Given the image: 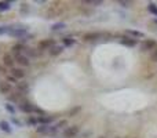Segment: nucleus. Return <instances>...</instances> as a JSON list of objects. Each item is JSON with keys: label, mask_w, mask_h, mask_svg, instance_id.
<instances>
[{"label": "nucleus", "mask_w": 157, "mask_h": 138, "mask_svg": "<svg viewBox=\"0 0 157 138\" xmlns=\"http://www.w3.org/2000/svg\"><path fill=\"white\" fill-rule=\"evenodd\" d=\"M3 64H4V66L6 68H15L14 66V64H15V58L13 57V55H10V54H4L3 55Z\"/></svg>", "instance_id": "1a4fd4ad"}, {"label": "nucleus", "mask_w": 157, "mask_h": 138, "mask_svg": "<svg viewBox=\"0 0 157 138\" xmlns=\"http://www.w3.org/2000/svg\"><path fill=\"white\" fill-rule=\"evenodd\" d=\"M11 90H13L11 83H8V81H0V94L7 95L11 93Z\"/></svg>", "instance_id": "9b49d317"}, {"label": "nucleus", "mask_w": 157, "mask_h": 138, "mask_svg": "<svg viewBox=\"0 0 157 138\" xmlns=\"http://www.w3.org/2000/svg\"><path fill=\"white\" fill-rule=\"evenodd\" d=\"M63 50H65V47H63L62 44H55L54 47H51V50H50L48 53H50V55H51V57H58V55H59Z\"/></svg>", "instance_id": "ddd939ff"}, {"label": "nucleus", "mask_w": 157, "mask_h": 138, "mask_svg": "<svg viewBox=\"0 0 157 138\" xmlns=\"http://www.w3.org/2000/svg\"><path fill=\"white\" fill-rule=\"evenodd\" d=\"M4 109L8 112V113H11V115H15V106H14L13 104H10V102L4 104Z\"/></svg>", "instance_id": "b1692460"}, {"label": "nucleus", "mask_w": 157, "mask_h": 138, "mask_svg": "<svg viewBox=\"0 0 157 138\" xmlns=\"http://www.w3.org/2000/svg\"><path fill=\"white\" fill-rule=\"evenodd\" d=\"M78 111H80V106H77V108H75V109H71V111H69V116H73V115H76Z\"/></svg>", "instance_id": "cd10ccee"}, {"label": "nucleus", "mask_w": 157, "mask_h": 138, "mask_svg": "<svg viewBox=\"0 0 157 138\" xmlns=\"http://www.w3.org/2000/svg\"><path fill=\"white\" fill-rule=\"evenodd\" d=\"M120 41H121V44L125 47H135L136 44H138L136 39H132V37H130V36H123V37L120 39Z\"/></svg>", "instance_id": "6e6552de"}, {"label": "nucleus", "mask_w": 157, "mask_h": 138, "mask_svg": "<svg viewBox=\"0 0 157 138\" xmlns=\"http://www.w3.org/2000/svg\"><path fill=\"white\" fill-rule=\"evenodd\" d=\"M147 10H149L152 14L157 15V6L155 4V3H149V4H147Z\"/></svg>", "instance_id": "bb28decb"}, {"label": "nucleus", "mask_w": 157, "mask_h": 138, "mask_svg": "<svg viewBox=\"0 0 157 138\" xmlns=\"http://www.w3.org/2000/svg\"><path fill=\"white\" fill-rule=\"evenodd\" d=\"M119 4H121L123 7H131V2H123V0H120Z\"/></svg>", "instance_id": "7c9ffc66"}, {"label": "nucleus", "mask_w": 157, "mask_h": 138, "mask_svg": "<svg viewBox=\"0 0 157 138\" xmlns=\"http://www.w3.org/2000/svg\"><path fill=\"white\" fill-rule=\"evenodd\" d=\"M63 126H66V120H61V122H58L57 124H55V127L61 128V127H63Z\"/></svg>", "instance_id": "c85d7f7f"}, {"label": "nucleus", "mask_w": 157, "mask_h": 138, "mask_svg": "<svg viewBox=\"0 0 157 138\" xmlns=\"http://www.w3.org/2000/svg\"><path fill=\"white\" fill-rule=\"evenodd\" d=\"M153 22H155V24L157 25V18H155V19H153Z\"/></svg>", "instance_id": "473e14b6"}, {"label": "nucleus", "mask_w": 157, "mask_h": 138, "mask_svg": "<svg viewBox=\"0 0 157 138\" xmlns=\"http://www.w3.org/2000/svg\"><path fill=\"white\" fill-rule=\"evenodd\" d=\"M78 131H80L78 126H69V127H66L65 130H63L62 134L65 138H75L78 134Z\"/></svg>", "instance_id": "39448f33"}, {"label": "nucleus", "mask_w": 157, "mask_h": 138, "mask_svg": "<svg viewBox=\"0 0 157 138\" xmlns=\"http://www.w3.org/2000/svg\"><path fill=\"white\" fill-rule=\"evenodd\" d=\"M18 106L24 113H33V112H35V105H32V104L26 100H22L21 102L18 104Z\"/></svg>", "instance_id": "20e7f679"}, {"label": "nucleus", "mask_w": 157, "mask_h": 138, "mask_svg": "<svg viewBox=\"0 0 157 138\" xmlns=\"http://www.w3.org/2000/svg\"><path fill=\"white\" fill-rule=\"evenodd\" d=\"M25 50H26V47H25L22 43H17V44H14V46L11 47V51H13L14 57H15V55L25 54Z\"/></svg>", "instance_id": "9d476101"}, {"label": "nucleus", "mask_w": 157, "mask_h": 138, "mask_svg": "<svg viewBox=\"0 0 157 138\" xmlns=\"http://www.w3.org/2000/svg\"><path fill=\"white\" fill-rule=\"evenodd\" d=\"M10 75L13 76L17 81H18V80H22V79L25 77V75H26V73H25V70L22 68H13V69H11V72H10Z\"/></svg>", "instance_id": "423d86ee"}, {"label": "nucleus", "mask_w": 157, "mask_h": 138, "mask_svg": "<svg viewBox=\"0 0 157 138\" xmlns=\"http://www.w3.org/2000/svg\"><path fill=\"white\" fill-rule=\"evenodd\" d=\"M36 131L39 134H50V126H44V124H39L36 127Z\"/></svg>", "instance_id": "aec40b11"}, {"label": "nucleus", "mask_w": 157, "mask_h": 138, "mask_svg": "<svg viewBox=\"0 0 157 138\" xmlns=\"http://www.w3.org/2000/svg\"><path fill=\"white\" fill-rule=\"evenodd\" d=\"M66 28V24L65 22H57V24H54L51 26V30H54V32H58V30H62Z\"/></svg>", "instance_id": "412c9836"}, {"label": "nucleus", "mask_w": 157, "mask_h": 138, "mask_svg": "<svg viewBox=\"0 0 157 138\" xmlns=\"http://www.w3.org/2000/svg\"><path fill=\"white\" fill-rule=\"evenodd\" d=\"M99 138H103V137H99Z\"/></svg>", "instance_id": "f704fd0d"}, {"label": "nucleus", "mask_w": 157, "mask_h": 138, "mask_svg": "<svg viewBox=\"0 0 157 138\" xmlns=\"http://www.w3.org/2000/svg\"><path fill=\"white\" fill-rule=\"evenodd\" d=\"M15 62L18 64L19 66H29L30 65V60L26 57L25 54H21V55H15Z\"/></svg>", "instance_id": "0eeeda50"}, {"label": "nucleus", "mask_w": 157, "mask_h": 138, "mask_svg": "<svg viewBox=\"0 0 157 138\" xmlns=\"http://www.w3.org/2000/svg\"><path fill=\"white\" fill-rule=\"evenodd\" d=\"M73 44H76V40H75L73 37H71V36H66V37L62 39V46L63 47H72Z\"/></svg>", "instance_id": "a211bd4d"}, {"label": "nucleus", "mask_w": 157, "mask_h": 138, "mask_svg": "<svg viewBox=\"0 0 157 138\" xmlns=\"http://www.w3.org/2000/svg\"><path fill=\"white\" fill-rule=\"evenodd\" d=\"M152 61L157 62V49H156V50H153V53H152Z\"/></svg>", "instance_id": "2f4dec72"}, {"label": "nucleus", "mask_w": 157, "mask_h": 138, "mask_svg": "<svg viewBox=\"0 0 157 138\" xmlns=\"http://www.w3.org/2000/svg\"><path fill=\"white\" fill-rule=\"evenodd\" d=\"M17 90H18L19 93H22V94H25V93L29 90V86H28L26 81H18V83H17Z\"/></svg>", "instance_id": "f3484780"}, {"label": "nucleus", "mask_w": 157, "mask_h": 138, "mask_svg": "<svg viewBox=\"0 0 157 138\" xmlns=\"http://www.w3.org/2000/svg\"><path fill=\"white\" fill-rule=\"evenodd\" d=\"M11 8V2H0V13L8 11Z\"/></svg>", "instance_id": "5701e85b"}, {"label": "nucleus", "mask_w": 157, "mask_h": 138, "mask_svg": "<svg viewBox=\"0 0 157 138\" xmlns=\"http://www.w3.org/2000/svg\"><path fill=\"white\" fill-rule=\"evenodd\" d=\"M156 49H157V41L153 40V39H146L141 44L142 51H150V50H156Z\"/></svg>", "instance_id": "7ed1b4c3"}, {"label": "nucleus", "mask_w": 157, "mask_h": 138, "mask_svg": "<svg viewBox=\"0 0 157 138\" xmlns=\"http://www.w3.org/2000/svg\"><path fill=\"white\" fill-rule=\"evenodd\" d=\"M26 35H28V29H26V26H24V25H13L10 33H8V36L15 37V39H18V40L22 37H25Z\"/></svg>", "instance_id": "f257e3e1"}, {"label": "nucleus", "mask_w": 157, "mask_h": 138, "mask_svg": "<svg viewBox=\"0 0 157 138\" xmlns=\"http://www.w3.org/2000/svg\"><path fill=\"white\" fill-rule=\"evenodd\" d=\"M26 123L28 124H30V126H37L39 123H37V116H29L28 117V120H26Z\"/></svg>", "instance_id": "393cba45"}, {"label": "nucleus", "mask_w": 157, "mask_h": 138, "mask_svg": "<svg viewBox=\"0 0 157 138\" xmlns=\"http://www.w3.org/2000/svg\"><path fill=\"white\" fill-rule=\"evenodd\" d=\"M25 55H26V57L30 60V58H36V57H37L39 53L36 51L35 49H29V47H26V50H25Z\"/></svg>", "instance_id": "6ab92c4d"}, {"label": "nucleus", "mask_w": 157, "mask_h": 138, "mask_svg": "<svg viewBox=\"0 0 157 138\" xmlns=\"http://www.w3.org/2000/svg\"><path fill=\"white\" fill-rule=\"evenodd\" d=\"M13 123L15 126H18V127H22V122H21V120H18V119H15L14 116H13Z\"/></svg>", "instance_id": "c756f323"}, {"label": "nucleus", "mask_w": 157, "mask_h": 138, "mask_svg": "<svg viewBox=\"0 0 157 138\" xmlns=\"http://www.w3.org/2000/svg\"><path fill=\"white\" fill-rule=\"evenodd\" d=\"M55 46V40L54 39H43L41 41H39L37 44V49L39 51H43V50H51V47Z\"/></svg>", "instance_id": "f03ea898"}, {"label": "nucleus", "mask_w": 157, "mask_h": 138, "mask_svg": "<svg viewBox=\"0 0 157 138\" xmlns=\"http://www.w3.org/2000/svg\"><path fill=\"white\" fill-rule=\"evenodd\" d=\"M101 37V33L98 32H88V33H84L83 39L86 41H92V40H97V39Z\"/></svg>", "instance_id": "2eb2a0df"}, {"label": "nucleus", "mask_w": 157, "mask_h": 138, "mask_svg": "<svg viewBox=\"0 0 157 138\" xmlns=\"http://www.w3.org/2000/svg\"><path fill=\"white\" fill-rule=\"evenodd\" d=\"M125 35L127 36H130V37H141V39H144L145 37V33L144 32H141V30H134V29H127L125 30Z\"/></svg>", "instance_id": "4468645a"}, {"label": "nucleus", "mask_w": 157, "mask_h": 138, "mask_svg": "<svg viewBox=\"0 0 157 138\" xmlns=\"http://www.w3.org/2000/svg\"><path fill=\"white\" fill-rule=\"evenodd\" d=\"M13 25H0V35H8Z\"/></svg>", "instance_id": "4be33fe9"}, {"label": "nucleus", "mask_w": 157, "mask_h": 138, "mask_svg": "<svg viewBox=\"0 0 157 138\" xmlns=\"http://www.w3.org/2000/svg\"><path fill=\"white\" fill-rule=\"evenodd\" d=\"M0 130L4 131V133H7V134H11V133H13V128H11L10 123L6 122V120H2V122H0Z\"/></svg>", "instance_id": "dca6fc26"}, {"label": "nucleus", "mask_w": 157, "mask_h": 138, "mask_svg": "<svg viewBox=\"0 0 157 138\" xmlns=\"http://www.w3.org/2000/svg\"><path fill=\"white\" fill-rule=\"evenodd\" d=\"M114 138H119V137H114Z\"/></svg>", "instance_id": "72a5a7b5"}, {"label": "nucleus", "mask_w": 157, "mask_h": 138, "mask_svg": "<svg viewBox=\"0 0 157 138\" xmlns=\"http://www.w3.org/2000/svg\"><path fill=\"white\" fill-rule=\"evenodd\" d=\"M52 122H54V116H47V115H44V116H37V123L39 124L50 126Z\"/></svg>", "instance_id": "f8f14e48"}, {"label": "nucleus", "mask_w": 157, "mask_h": 138, "mask_svg": "<svg viewBox=\"0 0 157 138\" xmlns=\"http://www.w3.org/2000/svg\"><path fill=\"white\" fill-rule=\"evenodd\" d=\"M83 4H91V6H101L102 4V0H86V2H83Z\"/></svg>", "instance_id": "a878e982"}]
</instances>
